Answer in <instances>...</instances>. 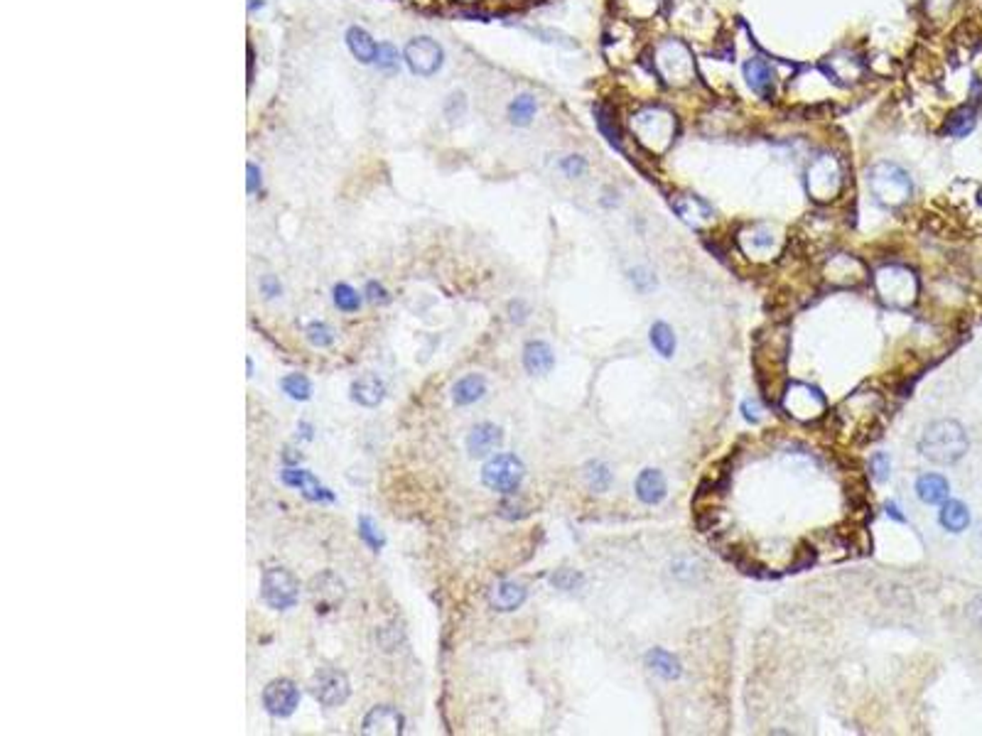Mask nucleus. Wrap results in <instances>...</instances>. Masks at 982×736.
I'll list each match as a JSON object with an SVG mask.
<instances>
[{"label":"nucleus","mask_w":982,"mask_h":736,"mask_svg":"<svg viewBox=\"0 0 982 736\" xmlns=\"http://www.w3.org/2000/svg\"><path fill=\"white\" fill-rule=\"evenodd\" d=\"M869 474L877 484H884L889 476H892V459L884 452H877L872 459H869Z\"/></svg>","instance_id":"40"},{"label":"nucleus","mask_w":982,"mask_h":736,"mask_svg":"<svg viewBox=\"0 0 982 736\" xmlns=\"http://www.w3.org/2000/svg\"><path fill=\"white\" fill-rule=\"evenodd\" d=\"M649 339H651V346H653L663 359H671V356L676 354V334H673V329H671L666 322L653 324L649 332Z\"/></svg>","instance_id":"31"},{"label":"nucleus","mask_w":982,"mask_h":736,"mask_svg":"<svg viewBox=\"0 0 982 736\" xmlns=\"http://www.w3.org/2000/svg\"><path fill=\"white\" fill-rule=\"evenodd\" d=\"M828 67H830V74H833V79H838V81H855L862 76V62L857 59L855 54H850V52L833 54Z\"/></svg>","instance_id":"29"},{"label":"nucleus","mask_w":982,"mask_h":736,"mask_svg":"<svg viewBox=\"0 0 982 736\" xmlns=\"http://www.w3.org/2000/svg\"><path fill=\"white\" fill-rule=\"evenodd\" d=\"M582 582H585V577L575 572V570H558V572L550 575V584L555 589H563V592H572L577 587H582Z\"/></svg>","instance_id":"39"},{"label":"nucleus","mask_w":982,"mask_h":736,"mask_svg":"<svg viewBox=\"0 0 982 736\" xmlns=\"http://www.w3.org/2000/svg\"><path fill=\"white\" fill-rule=\"evenodd\" d=\"M671 207L683 219L685 224L693 226V229H705L715 219L710 204L705 199L695 197V194H676V197H671Z\"/></svg>","instance_id":"19"},{"label":"nucleus","mask_w":982,"mask_h":736,"mask_svg":"<svg viewBox=\"0 0 982 736\" xmlns=\"http://www.w3.org/2000/svg\"><path fill=\"white\" fill-rule=\"evenodd\" d=\"M560 170L565 172L568 177H582L587 172V162L585 157H580V155H570V157H565V160L560 162Z\"/></svg>","instance_id":"43"},{"label":"nucleus","mask_w":982,"mask_h":736,"mask_svg":"<svg viewBox=\"0 0 982 736\" xmlns=\"http://www.w3.org/2000/svg\"><path fill=\"white\" fill-rule=\"evenodd\" d=\"M970 447L965 427L958 420H936L926 425L919 440V452L933 464H955Z\"/></svg>","instance_id":"1"},{"label":"nucleus","mask_w":982,"mask_h":736,"mask_svg":"<svg viewBox=\"0 0 982 736\" xmlns=\"http://www.w3.org/2000/svg\"><path fill=\"white\" fill-rule=\"evenodd\" d=\"M536 108H538L536 99L528 96V94H521V96H516V99L511 101V106H509V116H511V121H514L516 126H528V123L533 121V116H536Z\"/></svg>","instance_id":"34"},{"label":"nucleus","mask_w":982,"mask_h":736,"mask_svg":"<svg viewBox=\"0 0 982 736\" xmlns=\"http://www.w3.org/2000/svg\"><path fill=\"white\" fill-rule=\"evenodd\" d=\"M585 484L597 494H604L612 486V471L604 462H590L585 467Z\"/></svg>","instance_id":"33"},{"label":"nucleus","mask_w":982,"mask_h":736,"mask_svg":"<svg viewBox=\"0 0 982 736\" xmlns=\"http://www.w3.org/2000/svg\"><path fill=\"white\" fill-rule=\"evenodd\" d=\"M742 410H744V417L752 422H757L761 417V405H759V400H744Z\"/></svg>","instance_id":"48"},{"label":"nucleus","mask_w":982,"mask_h":736,"mask_svg":"<svg viewBox=\"0 0 982 736\" xmlns=\"http://www.w3.org/2000/svg\"><path fill=\"white\" fill-rule=\"evenodd\" d=\"M526 467L516 454H494L482 469V484L496 494H516L521 486Z\"/></svg>","instance_id":"8"},{"label":"nucleus","mask_w":982,"mask_h":736,"mask_svg":"<svg viewBox=\"0 0 982 736\" xmlns=\"http://www.w3.org/2000/svg\"><path fill=\"white\" fill-rule=\"evenodd\" d=\"M842 184H845V175H842V165L833 153H820L815 160L808 165V172H806V187H808V194H811L815 202H833V199L840 197L842 192Z\"/></svg>","instance_id":"6"},{"label":"nucleus","mask_w":982,"mask_h":736,"mask_svg":"<svg viewBox=\"0 0 982 736\" xmlns=\"http://www.w3.org/2000/svg\"><path fill=\"white\" fill-rule=\"evenodd\" d=\"M261 700L268 714L285 719L298 710L300 687L295 680H288V678H275V680H271V683L263 687Z\"/></svg>","instance_id":"12"},{"label":"nucleus","mask_w":982,"mask_h":736,"mask_svg":"<svg viewBox=\"0 0 982 736\" xmlns=\"http://www.w3.org/2000/svg\"><path fill=\"white\" fill-rule=\"evenodd\" d=\"M973 128H975V113L970 111V108H960V111H955L946 123V130L950 135H955V138H963V135L970 133Z\"/></svg>","instance_id":"37"},{"label":"nucleus","mask_w":982,"mask_h":736,"mask_svg":"<svg viewBox=\"0 0 982 736\" xmlns=\"http://www.w3.org/2000/svg\"><path fill=\"white\" fill-rule=\"evenodd\" d=\"M403 732H406V717L391 705H379L361 719V734H403Z\"/></svg>","instance_id":"17"},{"label":"nucleus","mask_w":982,"mask_h":736,"mask_svg":"<svg viewBox=\"0 0 982 736\" xmlns=\"http://www.w3.org/2000/svg\"><path fill=\"white\" fill-rule=\"evenodd\" d=\"M744 79H747L749 89L754 91L761 99H774L776 94V72L771 64L761 59V57H752L744 64Z\"/></svg>","instance_id":"20"},{"label":"nucleus","mask_w":982,"mask_h":736,"mask_svg":"<svg viewBox=\"0 0 982 736\" xmlns=\"http://www.w3.org/2000/svg\"><path fill=\"white\" fill-rule=\"evenodd\" d=\"M261 292L268 297V300H273V297L283 295V285H280V280L275 278V275H263V278H261Z\"/></svg>","instance_id":"44"},{"label":"nucleus","mask_w":982,"mask_h":736,"mask_svg":"<svg viewBox=\"0 0 982 736\" xmlns=\"http://www.w3.org/2000/svg\"><path fill=\"white\" fill-rule=\"evenodd\" d=\"M504 442V430L491 422H479L467 435V454L472 459L489 457L491 452L501 447Z\"/></svg>","instance_id":"18"},{"label":"nucleus","mask_w":982,"mask_h":736,"mask_svg":"<svg viewBox=\"0 0 982 736\" xmlns=\"http://www.w3.org/2000/svg\"><path fill=\"white\" fill-rule=\"evenodd\" d=\"M938 521L950 533H963L968 525H970V511L968 506L960 501H943V508H941V516Z\"/></svg>","instance_id":"30"},{"label":"nucleus","mask_w":982,"mask_h":736,"mask_svg":"<svg viewBox=\"0 0 982 736\" xmlns=\"http://www.w3.org/2000/svg\"><path fill=\"white\" fill-rule=\"evenodd\" d=\"M624 5L629 8L631 15H639V18H649V15H653L658 10V5L663 3V0H622Z\"/></svg>","instance_id":"41"},{"label":"nucleus","mask_w":982,"mask_h":736,"mask_svg":"<svg viewBox=\"0 0 982 736\" xmlns=\"http://www.w3.org/2000/svg\"><path fill=\"white\" fill-rule=\"evenodd\" d=\"M631 133L649 153H666L676 138V116L663 106H646L631 116Z\"/></svg>","instance_id":"2"},{"label":"nucleus","mask_w":982,"mask_h":736,"mask_svg":"<svg viewBox=\"0 0 982 736\" xmlns=\"http://www.w3.org/2000/svg\"><path fill=\"white\" fill-rule=\"evenodd\" d=\"M887 513H889V516H892L894 521L904 523V516H901L899 508H896V503H889V506H887Z\"/></svg>","instance_id":"50"},{"label":"nucleus","mask_w":982,"mask_h":736,"mask_svg":"<svg viewBox=\"0 0 982 736\" xmlns=\"http://www.w3.org/2000/svg\"><path fill=\"white\" fill-rule=\"evenodd\" d=\"M455 3H460V5H474L479 0H455Z\"/></svg>","instance_id":"52"},{"label":"nucleus","mask_w":982,"mask_h":736,"mask_svg":"<svg viewBox=\"0 0 982 736\" xmlns=\"http://www.w3.org/2000/svg\"><path fill=\"white\" fill-rule=\"evenodd\" d=\"M781 246H784V236L771 224L747 226L739 234V248H742L744 256L754 258V261H769V258H774L776 253L781 251Z\"/></svg>","instance_id":"11"},{"label":"nucleus","mask_w":982,"mask_h":736,"mask_svg":"<svg viewBox=\"0 0 982 736\" xmlns=\"http://www.w3.org/2000/svg\"><path fill=\"white\" fill-rule=\"evenodd\" d=\"M280 388H283V393L293 398V400H298V403H305V400L312 398V383H310V378L305 373H288L280 381Z\"/></svg>","instance_id":"32"},{"label":"nucleus","mask_w":982,"mask_h":736,"mask_svg":"<svg viewBox=\"0 0 982 736\" xmlns=\"http://www.w3.org/2000/svg\"><path fill=\"white\" fill-rule=\"evenodd\" d=\"M653 69L663 84L683 89L695 81V62L690 49L680 40H666L653 49Z\"/></svg>","instance_id":"5"},{"label":"nucleus","mask_w":982,"mask_h":736,"mask_svg":"<svg viewBox=\"0 0 982 736\" xmlns=\"http://www.w3.org/2000/svg\"><path fill=\"white\" fill-rule=\"evenodd\" d=\"M487 395V378L479 373H469L452 386V400L455 405H474Z\"/></svg>","instance_id":"25"},{"label":"nucleus","mask_w":982,"mask_h":736,"mask_svg":"<svg viewBox=\"0 0 982 736\" xmlns=\"http://www.w3.org/2000/svg\"><path fill=\"white\" fill-rule=\"evenodd\" d=\"M646 665H649L658 678H663V680H678L680 673H683L680 660L671 651H666V648H651L649 653H646Z\"/></svg>","instance_id":"26"},{"label":"nucleus","mask_w":982,"mask_h":736,"mask_svg":"<svg viewBox=\"0 0 982 736\" xmlns=\"http://www.w3.org/2000/svg\"><path fill=\"white\" fill-rule=\"evenodd\" d=\"M305 337H307V342L312 344L315 349H327V346H332V342H334V332L329 329V324H325V322H310V324H307Z\"/></svg>","instance_id":"38"},{"label":"nucleus","mask_w":982,"mask_h":736,"mask_svg":"<svg viewBox=\"0 0 982 736\" xmlns=\"http://www.w3.org/2000/svg\"><path fill=\"white\" fill-rule=\"evenodd\" d=\"M977 202H980V204H982V189H980V197H977Z\"/></svg>","instance_id":"53"},{"label":"nucleus","mask_w":982,"mask_h":736,"mask_svg":"<svg viewBox=\"0 0 982 736\" xmlns=\"http://www.w3.org/2000/svg\"><path fill=\"white\" fill-rule=\"evenodd\" d=\"M347 45H349V52L359 59V62L364 64H371V62H376V54H379V47L374 45V40H371V35L366 32V30H361V27H352L349 32H347Z\"/></svg>","instance_id":"28"},{"label":"nucleus","mask_w":982,"mask_h":736,"mask_svg":"<svg viewBox=\"0 0 982 736\" xmlns=\"http://www.w3.org/2000/svg\"><path fill=\"white\" fill-rule=\"evenodd\" d=\"M376 62L381 67H396V49L391 45H383L379 49V54H376Z\"/></svg>","instance_id":"47"},{"label":"nucleus","mask_w":982,"mask_h":736,"mask_svg":"<svg viewBox=\"0 0 982 736\" xmlns=\"http://www.w3.org/2000/svg\"><path fill=\"white\" fill-rule=\"evenodd\" d=\"M555 366V354L548 344L541 339H533L523 346V368L531 376H545L550 368Z\"/></svg>","instance_id":"22"},{"label":"nucleus","mask_w":982,"mask_h":736,"mask_svg":"<svg viewBox=\"0 0 982 736\" xmlns=\"http://www.w3.org/2000/svg\"><path fill=\"white\" fill-rule=\"evenodd\" d=\"M359 538L374 552H381L383 545H386V535L381 533L379 525H376V521L371 516H359Z\"/></svg>","instance_id":"35"},{"label":"nucleus","mask_w":982,"mask_h":736,"mask_svg":"<svg viewBox=\"0 0 982 736\" xmlns=\"http://www.w3.org/2000/svg\"><path fill=\"white\" fill-rule=\"evenodd\" d=\"M300 430H302V437H305V440H312V427H310L307 422H300Z\"/></svg>","instance_id":"51"},{"label":"nucleus","mask_w":982,"mask_h":736,"mask_svg":"<svg viewBox=\"0 0 982 736\" xmlns=\"http://www.w3.org/2000/svg\"><path fill=\"white\" fill-rule=\"evenodd\" d=\"M310 692L322 707H342L344 702L349 700L352 695V683L349 678L337 670V668H320L315 675H312V683H310Z\"/></svg>","instance_id":"10"},{"label":"nucleus","mask_w":982,"mask_h":736,"mask_svg":"<svg viewBox=\"0 0 982 736\" xmlns=\"http://www.w3.org/2000/svg\"><path fill=\"white\" fill-rule=\"evenodd\" d=\"M825 280L835 288H857L867 280V268L865 263L855 258V256H847V253H838L833 256L828 263H825Z\"/></svg>","instance_id":"14"},{"label":"nucleus","mask_w":982,"mask_h":736,"mask_svg":"<svg viewBox=\"0 0 982 736\" xmlns=\"http://www.w3.org/2000/svg\"><path fill=\"white\" fill-rule=\"evenodd\" d=\"M261 597L275 611H288L298 604L300 582L285 567H268L261 577Z\"/></svg>","instance_id":"7"},{"label":"nucleus","mask_w":982,"mask_h":736,"mask_svg":"<svg viewBox=\"0 0 982 736\" xmlns=\"http://www.w3.org/2000/svg\"><path fill=\"white\" fill-rule=\"evenodd\" d=\"M246 172H248V184H246V189H248V194H253V192H258V189H261V170H258L253 162H248V165H246Z\"/></svg>","instance_id":"46"},{"label":"nucleus","mask_w":982,"mask_h":736,"mask_svg":"<svg viewBox=\"0 0 982 736\" xmlns=\"http://www.w3.org/2000/svg\"><path fill=\"white\" fill-rule=\"evenodd\" d=\"M867 184L872 189L877 202L889 209L904 207L911 199V194H914V184H911L909 172L901 170L899 165H894V162H877V165H872L869 172H867Z\"/></svg>","instance_id":"4"},{"label":"nucleus","mask_w":982,"mask_h":736,"mask_svg":"<svg viewBox=\"0 0 982 736\" xmlns=\"http://www.w3.org/2000/svg\"><path fill=\"white\" fill-rule=\"evenodd\" d=\"M631 283H634V288L639 290V292H649L651 288H656V278H653V273H649L646 268H634L631 270Z\"/></svg>","instance_id":"42"},{"label":"nucleus","mask_w":982,"mask_h":736,"mask_svg":"<svg viewBox=\"0 0 982 736\" xmlns=\"http://www.w3.org/2000/svg\"><path fill=\"white\" fill-rule=\"evenodd\" d=\"M526 597H528V592H526V587L518 582H499L491 589V597H489V604H491V609L496 611H516V609H521L523 602H526Z\"/></svg>","instance_id":"24"},{"label":"nucleus","mask_w":982,"mask_h":736,"mask_svg":"<svg viewBox=\"0 0 982 736\" xmlns=\"http://www.w3.org/2000/svg\"><path fill=\"white\" fill-rule=\"evenodd\" d=\"M872 283L879 300L892 310H909L919 297V278L906 265H882L874 273Z\"/></svg>","instance_id":"3"},{"label":"nucleus","mask_w":982,"mask_h":736,"mask_svg":"<svg viewBox=\"0 0 982 736\" xmlns=\"http://www.w3.org/2000/svg\"><path fill=\"white\" fill-rule=\"evenodd\" d=\"M784 410L793 420L815 422L825 415L828 403L818 388L808 386V383H788L784 390Z\"/></svg>","instance_id":"9"},{"label":"nucleus","mask_w":982,"mask_h":736,"mask_svg":"<svg viewBox=\"0 0 982 736\" xmlns=\"http://www.w3.org/2000/svg\"><path fill=\"white\" fill-rule=\"evenodd\" d=\"M668 484L666 476L661 474L658 469H644L639 476H636V496L639 501H644L646 506H656L666 498Z\"/></svg>","instance_id":"23"},{"label":"nucleus","mask_w":982,"mask_h":736,"mask_svg":"<svg viewBox=\"0 0 982 736\" xmlns=\"http://www.w3.org/2000/svg\"><path fill=\"white\" fill-rule=\"evenodd\" d=\"M916 494H919L921 501L928 503V506H936V503L948 501L950 484L946 481V476L923 474L919 476V481H916Z\"/></svg>","instance_id":"27"},{"label":"nucleus","mask_w":982,"mask_h":736,"mask_svg":"<svg viewBox=\"0 0 982 736\" xmlns=\"http://www.w3.org/2000/svg\"><path fill=\"white\" fill-rule=\"evenodd\" d=\"M406 62L415 74L428 76V74L440 69L442 47L430 37H415L413 42L406 47Z\"/></svg>","instance_id":"16"},{"label":"nucleus","mask_w":982,"mask_h":736,"mask_svg":"<svg viewBox=\"0 0 982 736\" xmlns=\"http://www.w3.org/2000/svg\"><path fill=\"white\" fill-rule=\"evenodd\" d=\"M307 592H310V599H312V604H315V609L320 614H329V611H334L344 602L347 587L339 579V575H334L332 570H325V572H320V575L310 579Z\"/></svg>","instance_id":"13"},{"label":"nucleus","mask_w":982,"mask_h":736,"mask_svg":"<svg viewBox=\"0 0 982 736\" xmlns=\"http://www.w3.org/2000/svg\"><path fill=\"white\" fill-rule=\"evenodd\" d=\"M332 300H334V307H337V310H342V312H359L361 310V295L352 288V285H347V283H337V285H334Z\"/></svg>","instance_id":"36"},{"label":"nucleus","mask_w":982,"mask_h":736,"mask_svg":"<svg viewBox=\"0 0 982 736\" xmlns=\"http://www.w3.org/2000/svg\"><path fill=\"white\" fill-rule=\"evenodd\" d=\"M926 10L933 18H941V15H946L948 10H950V3H946V0H931V3H926Z\"/></svg>","instance_id":"49"},{"label":"nucleus","mask_w":982,"mask_h":736,"mask_svg":"<svg viewBox=\"0 0 982 736\" xmlns=\"http://www.w3.org/2000/svg\"><path fill=\"white\" fill-rule=\"evenodd\" d=\"M349 395H352L354 403H359L361 408H379L386 398V386L379 376L374 373H364L354 381L349 386Z\"/></svg>","instance_id":"21"},{"label":"nucleus","mask_w":982,"mask_h":736,"mask_svg":"<svg viewBox=\"0 0 982 736\" xmlns=\"http://www.w3.org/2000/svg\"><path fill=\"white\" fill-rule=\"evenodd\" d=\"M280 481H283L285 486H290V489L300 491V494L305 496L307 501H315V503L334 501L332 491H329L327 486L320 484V479H317L312 471H307V469L285 467L283 471H280Z\"/></svg>","instance_id":"15"},{"label":"nucleus","mask_w":982,"mask_h":736,"mask_svg":"<svg viewBox=\"0 0 982 736\" xmlns=\"http://www.w3.org/2000/svg\"><path fill=\"white\" fill-rule=\"evenodd\" d=\"M366 295H369V300L374 302V305H386L388 300H391L381 283H369V285H366Z\"/></svg>","instance_id":"45"}]
</instances>
